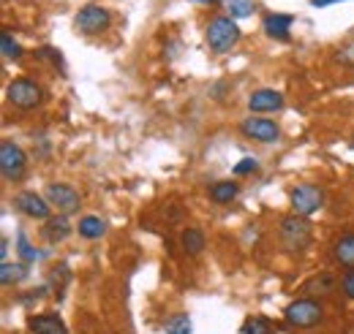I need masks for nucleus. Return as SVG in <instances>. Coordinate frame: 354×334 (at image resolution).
Masks as SVG:
<instances>
[{
	"mask_svg": "<svg viewBox=\"0 0 354 334\" xmlns=\"http://www.w3.org/2000/svg\"><path fill=\"white\" fill-rule=\"evenodd\" d=\"M205 36H207V43L216 55H226L240 41V28L232 17H216V19H210Z\"/></svg>",
	"mask_w": 354,
	"mask_h": 334,
	"instance_id": "nucleus-1",
	"label": "nucleus"
},
{
	"mask_svg": "<svg viewBox=\"0 0 354 334\" xmlns=\"http://www.w3.org/2000/svg\"><path fill=\"white\" fill-rule=\"evenodd\" d=\"M281 242H283V248L292 253L297 250H306L310 245V223L306 217H300V215H286L283 220H281Z\"/></svg>",
	"mask_w": 354,
	"mask_h": 334,
	"instance_id": "nucleus-2",
	"label": "nucleus"
},
{
	"mask_svg": "<svg viewBox=\"0 0 354 334\" xmlns=\"http://www.w3.org/2000/svg\"><path fill=\"white\" fill-rule=\"evenodd\" d=\"M283 318H286V324L295 326V329H310V326H316V324L324 318V307H322V302H316V299H297V302H292V304L286 307Z\"/></svg>",
	"mask_w": 354,
	"mask_h": 334,
	"instance_id": "nucleus-3",
	"label": "nucleus"
},
{
	"mask_svg": "<svg viewBox=\"0 0 354 334\" xmlns=\"http://www.w3.org/2000/svg\"><path fill=\"white\" fill-rule=\"evenodd\" d=\"M6 98L17 109H36L41 104V98H44V90L33 79H14L6 87Z\"/></svg>",
	"mask_w": 354,
	"mask_h": 334,
	"instance_id": "nucleus-4",
	"label": "nucleus"
},
{
	"mask_svg": "<svg viewBox=\"0 0 354 334\" xmlns=\"http://www.w3.org/2000/svg\"><path fill=\"white\" fill-rule=\"evenodd\" d=\"M289 202H292V212H295V215L308 217V215L322 209V204H324V190H322L319 185H308V182H306V185H297V188L292 190Z\"/></svg>",
	"mask_w": 354,
	"mask_h": 334,
	"instance_id": "nucleus-5",
	"label": "nucleus"
},
{
	"mask_svg": "<svg viewBox=\"0 0 354 334\" xmlns=\"http://www.w3.org/2000/svg\"><path fill=\"white\" fill-rule=\"evenodd\" d=\"M109 22H112V14H109L104 6H85V8L77 14V19H74L77 30L85 33V36H98V33H104V30L109 28Z\"/></svg>",
	"mask_w": 354,
	"mask_h": 334,
	"instance_id": "nucleus-6",
	"label": "nucleus"
},
{
	"mask_svg": "<svg viewBox=\"0 0 354 334\" xmlns=\"http://www.w3.org/2000/svg\"><path fill=\"white\" fill-rule=\"evenodd\" d=\"M25 166H28V158H25L22 147L14 144V141H3L0 144V171H3V177L17 182V179H22Z\"/></svg>",
	"mask_w": 354,
	"mask_h": 334,
	"instance_id": "nucleus-7",
	"label": "nucleus"
},
{
	"mask_svg": "<svg viewBox=\"0 0 354 334\" xmlns=\"http://www.w3.org/2000/svg\"><path fill=\"white\" fill-rule=\"evenodd\" d=\"M46 202L52 207H57L63 215H71L80 209V193L71 188V185H63V182H49L46 185Z\"/></svg>",
	"mask_w": 354,
	"mask_h": 334,
	"instance_id": "nucleus-8",
	"label": "nucleus"
},
{
	"mask_svg": "<svg viewBox=\"0 0 354 334\" xmlns=\"http://www.w3.org/2000/svg\"><path fill=\"white\" fill-rule=\"evenodd\" d=\"M240 130H243V136H248L254 141H262V144H272V141L281 139V128L267 117H248V120H243Z\"/></svg>",
	"mask_w": 354,
	"mask_h": 334,
	"instance_id": "nucleus-9",
	"label": "nucleus"
},
{
	"mask_svg": "<svg viewBox=\"0 0 354 334\" xmlns=\"http://www.w3.org/2000/svg\"><path fill=\"white\" fill-rule=\"evenodd\" d=\"M14 207L19 209L22 215L33 217V220H49V209L52 204L46 202L44 196H39L36 190H22L14 196Z\"/></svg>",
	"mask_w": 354,
	"mask_h": 334,
	"instance_id": "nucleus-10",
	"label": "nucleus"
},
{
	"mask_svg": "<svg viewBox=\"0 0 354 334\" xmlns=\"http://www.w3.org/2000/svg\"><path fill=\"white\" fill-rule=\"evenodd\" d=\"M283 106V95L278 92V90H257V92H251L248 95V109L251 112H278Z\"/></svg>",
	"mask_w": 354,
	"mask_h": 334,
	"instance_id": "nucleus-11",
	"label": "nucleus"
},
{
	"mask_svg": "<svg viewBox=\"0 0 354 334\" xmlns=\"http://www.w3.org/2000/svg\"><path fill=\"white\" fill-rule=\"evenodd\" d=\"M28 326L33 334H68L66 324L60 321L57 313H41V315H30Z\"/></svg>",
	"mask_w": 354,
	"mask_h": 334,
	"instance_id": "nucleus-12",
	"label": "nucleus"
},
{
	"mask_svg": "<svg viewBox=\"0 0 354 334\" xmlns=\"http://www.w3.org/2000/svg\"><path fill=\"white\" fill-rule=\"evenodd\" d=\"M292 17L289 14H267L265 22H262V30H265L270 39H278V41H286L289 39V30H292Z\"/></svg>",
	"mask_w": 354,
	"mask_h": 334,
	"instance_id": "nucleus-13",
	"label": "nucleus"
},
{
	"mask_svg": "<svg viewBox=\"0 0 354 334\" xmlns=\"http://www.w3.org/2000/svg\"><path fill=\"white\" fill-rule=\"evenodd\" d=\"M41 234H44L46 245H57V242H63V239L71 234V223L66 220V215H60V217H49Z\"/></svg>",
	"mask_w": 354,
	"mask_h": 334,
	"instance_id": "nucleus-14",
	"label": "nucleus"
},
{
	"mask_svg": "<svg viewBox=\"0 0 354 334\" xmlns=\"http://www.w3.org/2000/svg\"><path fill=\"white\" fill-rule=\"evenodd\" d=\"M28 275H30V269H28V264H25V261H17V264L3 261V266H0V283H3V286L22 283Z\"/></svg>",
	"mask_w": 354,
	"mask_h": 334,
	"instance_id": "nucleus-15",
	"label": "nucleus"
},
{
	"mask_svg": "<svg viewBox=\"0 0 354 334\" xmlns=\"http://www.w3.org/2000/svg\"><path fill=\"white\" fill-rule=\"evenodd\" d=\"M77 231H80V237H85V239H101V237L106 234V220H101V217H95V215H85V217L80 220Z\"/></svg>",
	"mask_w": 354,
	"mask_h": 334,
	"instance_id": "nucleus-16",
	"label": "nucleus"
},
{
	"mask_svg": "<svg viewBox=\"0 0 354 334\" xmlns=\"http://www.w3.org/2000/svg\"><path fill=\"white\" fill-rule=\"evenodd\" d=\"M180 245H183V250L188 253V255H199V253L205 250V234H202L199 228L188 226V228L180 234Z\"/></svg>",
	"mask_w": 354,
	"mask_h": 334,
	"instance_id": "nucleus-17",
	"label": "nucleus"
},
{
	"mask_svg": "<svg viewBox=\"0 0 354 334\" xmlns=\"http://www.w3.org/2000/svg\"><path fill=\"white\" fill-rule=\"evenodd\" d=\"M237 182H232V179H221V182H216L213 188H210V199L216 202V204H229L234 196H237Z\"/></svg>",
	"mask_w": 354,
	"mask_h": 334,
	"instance_id": "nucleus-18",
	"label": "nucleus"
},
{
	"mask_svg": "<svg viewBox=\"0 0 354 334\" xmlns=\"http://www.w3.org/2000/svg\"><path fill=\"white\" fill-rule=\"evenodd\" d=\"M335 258L344 264V266H352L354 269V234H346L335 242Z\"/></svg>",
	"mask_w": 354,
	"mask_h": 334,
	"instance_id": "nucleus-19",
	"label": "nucleus"
},
{
	"mask_svg": "<svg viewBox=\"0 0 354 334\" xmlns=\"http://www.w3.org/2000/svg\"><path fill=\"white\" fill-rule=\"evenodd\" d=\"M221 6L229 11L232 19H243L254 14V0H221Z\"/></svg>",
	"mask_w": 354,
	"mask_h": 334,
	"instance_id": "nucleus-20",
	"label": "nucleus"
},
{
	"mask_svg": "<svg viewBox=\"0 0 354 334\" xmlns=\"http://www.w3.org/2000/svg\"><path fill=\"white\" fill-rule=\"evenodd\" d=\"M240 334H272V324L262 315H251V318L243 321Z\"/></svg>",
	"mask_w": 354,
	"mask_h": 334,
	"instance_id": "nucleus-21",
	"label": "nucleus"
},
{
	"mask_svg": "<svg viewBox=\"0 0 354 334\" xmlns=\"http://www.w3.org/2000/svg\"><path fill=\"white\" fill-rule=\"evenodd\" d=\"M330 291H335V280L330 275L313 277L310 283H306V293H330Z\"/></svg>",
	"mask_w": 354,
	"mask_h": 334,
	"instance_id": "nucleus-22",
	"label": "nucleus"
},
{
	"mask_svg": "<svg viewBox=\"0 0 354 334\" xmlns=\"http://www.w3.org/2000/svg\"><path fill=\"white\" fill-rule=\"evenodd\" d=\"M167 334H191V321H188V315H175V318H169L167 321Z\"/></svg>",
	"mask_w": 354,
	"mask_h": 334,
	"instance_id": "nucleus-23",
	"label": "nucleus"
},
{
	"mask_svg": "<svg viewBox=\"0 0 354 334\" xmlns=\"http://www.w3.org/2000/svg\"><path fill=\"white\" fill-rule=\"evenodd\" d=\"M0 52H3V57H8V60H17V57H19V43L14 41L11 33H3V36H0Z\"/></svg>",
	"mask_w": 354,
	"mask_h": 334,
	"instance_id": "nucleus-24",
	"label": "nucleus"
},
{
	"mask_svg": "<svg viewBox=\"0 0 354 334\" xmlns=\"http://www.w3.org/2000/svg\"><path fill=\"white\" fill-rule=\"evenodd\" d=\"M17 242H19V255H22V261H25V264L39 258V253L28 245V237H25V234H19V237H17Z\"/></svg>",
	"mask_w": 354,
	"mask_h": 334,
	"instance_id": "nucleus-25",
	"label": "nucleus"
},
{
	"mask_svg": "<svg viewBox=\"0 0 354 334\" xmlns=\"http://www.w3.org/2000/svg\"><path fill=\"white\" fill-rule=\"evenodd\" d=\"M257 168H259V164H257L254 158H243V161L234 166V174L243 177V174H251V171H257Z\"/></svg>",
	"mask_w": 354,
	"mask_h": 334,
	"instance_id": "nucleus-26",
	"label": "nucleus"
},
{
	"mask_svg": "<svg viewBox=\"0 0 354 334\" xmlns=\"http://www.w3.org/2000/svg\"><path fill=\"white\" fill-rule=\"evenodd\" d=\"M341 288H344V293H346L349 299H354V269L344 275V280H341Z\"/></svg>",
	"mask_w": 354,
	"mask_h": 334,
	"instance_id": "nucleus-27",
	"label": "nucleus"
},
{
	"mask_svg": "<svg viewBox=\"0 0 354 334\" xmlns=\"http://www.w3.org/2000/svg\"><path fill=\"white\" fill-rule=\"evenodd\" d=\"M330 3H338V0H310V6H316V8H324Z\"/></svg>",
	"mask_w": 354,
	"mask_h": 334,
	"instance_id": "nucleus-28",
	"label": "nucleus"
},
{
	"mask_svg": "<svg viewBox=\"0 0 354 334\" xmlns=\"http://www.w3.org/2000/svg\"><path fill=\"white\" fill-rule=\"evenodd\" d=\"M191 3H202V6H207V3H216V0H191Z\"/></svg>",
	"mask_w": 354,
	"mask_h": 334,
	"instance_id": "nucleus-29",
	"label": "nucleus"
}]
</instances>
